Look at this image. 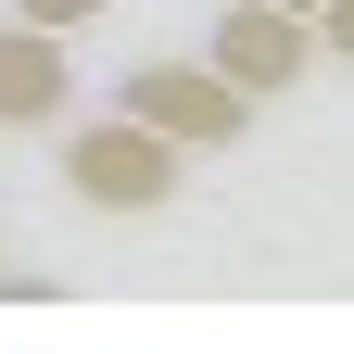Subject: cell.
I'll return each instance as SVG.
<instances>
[{
  "mask_svg": "<svg viewBox=\"0 0 354 354\" xmlns=\"http://www.w3.org/2000/svg\"><path fill=\"white\" fill-rule=\"evenodd\" d=\"M64 279H38V266H0V304H51Z\"/></svg>",
  "mask_w": 354,
  "mask_h": 354,
  "instance_id": "6",
  "label": "cell"
},
{
  "mask_svg": "<svg viewBox=\"0 0 354 354\" xmlns=\"http://www.w3.org/2000/svg\"><path fill=\"white\" fill-rule=\"evenodd\" d=\"M203 64L228 76L241 102H279V88H304V76H317V26H304V13H279V0H228Z\"/></svg>",
  "mask_w": 354,
  "mask_h": 354,
  "instance_id": "3",
  "label": "cell"
},
{
  "mask_svg": "<svg viewBox=\"0 0 354 354\" xmlns=\"http://www.w3.org/2000/svg\"><path fill=\"white\" fill-rule=\"evenodd\" d=\"M64 190L102 215H152V203H177V140H152L140 114H88L64 140Z\"/></svg>",
  "mask_w": 354,
  "mask_h": 354,
  "instance_id": "1",
  "label": "cell"
},
{
  "mask_svg": "<svg viewBox=\"0 0 354 354\" xmlns=\"http://www.w3.org/2000/svg\"><path fill=\"white\" fill-rule=\"evenodd\" d=\"M88 13H102V0H13V26H51V38H76Z\"/></svg>",
  "mask_w": 354,
  "mask_h": 354,
  "instance_id": "5",
  "label": "cell"
},
{
  "mask_svg": "<svg viewBox=\"0 0 354 354\" xmlns=\"http://www.w3.org/2000/svg\"><path fill=\"white\" fill-rule=\"evenodd\" d=\"M279 13H317V0H279Z\"/></svg>",
  "mask_w": 354,
  "mask_h": 354,
  "instance_id": "7",
  "label": "cell"
},
{
  "mask_svg": "<svg viewBox=\"0 0 354 354\" xmlns=\"http://www.w3.org/2000/svg\"><path fill=\"white\" fill-rule=\"evenodd\" d=\"M76 102V64L51 26H0V127H51Z\"/></svg>",
  "mask_w": 354,
  "mask_h": 354,
  "instance_id": "4",
  "label": "cell"
},
{
  "mask_svg": "<svg viewBox=\"0 0 354 354\" xmlns=\"http://www.w3.org/2000/svg\"><path fill=\"white\" fill-rule=\"evenodd\" d=\"M114 114H140L152 140H177V152H228L241 127H253V102H241L215 64H140V76L114 88Z\"/></svg>",
  "mask_w": 354,
  "mask_h": 354,
  "instance_id": "2",
  "label": "cell"
}]
</instances>
